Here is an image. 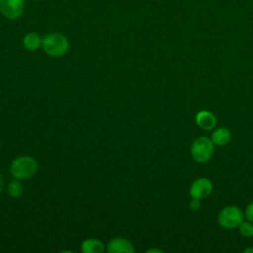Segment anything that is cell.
<instances>
[{"instance_id":"e0dca14e","label":"cell","mask_w":253,"mask_h":253,"mask_svg":"<svg viewBox=\"0 0 253 253\" xmlns=\"http://www.w3.org/2000/svg\"><path fill=\"white\" fill-rule=\"evenodd\" d=\"M248 251H253V248H249V249L245 250V252H248Z\"/></svg>"},{"instance_id":"5bb4252c","label":"cell","mask_w":253,"mask_h":253,"mask_svg":"<svg viewBox=\"0 0 253 253\" xmlns=\"http://www.w3.org/2000/svg\"><path fill=\"white\" fill-rule=\"evenodd\" d=\"M245 216L247 220L253 222V202L250 203L245 210Z\"/></svg>"},{"instance_id":"30bf717a","label":"cell","mask_w":253,"mask_h":253,"mask_svg":"<svg viewBox=\"0 0 253 253\" xmlns=\"http://www.w3.org/2000/svg\"><path fill=\"white\" fill-rule=\"evenodd\" d=\"M81 251L84 253H101L104 251V244L97 239H87L82 242Z\"/></svg>"},{"instance_id":"7a4b0ae2","label":"cell","mask_w":253,"mask_h":253,"mask_svg":"<svg viewBox=\"0 0 253 253\" xmlns=\"http://www.w3.org/2000/svg\"><path fill=\"white\" fill-rule=\"evenodd\" d=\"M213 142L207 136H201L194 140L191 146V155L195 161L205 163L209 161L213 154Z\"/></svg>"},{"instance_id":"7c38bea8","label":"cell","mask_w":253,"mask_h":253,"mask_svg":"<svg viewBox=\"0 0 253 253\" xmlns=\"http://www.w3.org/2000/svg\"><path fill=\"white\" fill-rule=\"evenodd\" d=\"M23 192V186L19 181H12L8 186V193L11 197H19Z\"/></svg>"},{"instance_id":"4fadbf2b","label":"cell","mask_w":253,"mask_h":253,"mask_svg":"<svg viewBox=\"0 0 253 253\" xmlns=\"http://www.w3.org/2000/svg\"><path fill=\"white\" fill-rule=\"evenodd\" d=\"M238 227H239V231L242 236H244V237L253 236V222H251L249 220L248 221L243 220Z\"/></svg>"},{"instance_id":"5b68a950","label":"cell","mask_w":253,"mask_h":253,"mask_svg":"<svg viewBox=\"0 0 253 253\" xmlns=\"http://www.w3.org/2000/svg\"><path fill=\"white\" fill-rule=\"evenodd\" d=\"M25 0H0V12L9 20L19 18L23 14Z\"/></svg>"},{"instance_id":"3957f363","label":"cell","mask_w":253,"mask_h":253,"mask_svg":"<svg viewBox=\"0 0 253 253\" xmlns=\"http://www.w3.org/2000/svg\"><path fill=\"white\" fill-rule=\"evenodd\" d=\"M37 169V161L30 156L18 157L11 164V173L17 179H26L32 177L36 173Z\"/></svg>"},{"instance_id":"9a60e30c","label":"cell","mask_w":253,"mask_h":253,"mask_svg":"<svg viewBox=\"0 0 253 253\" xmlns=\"http://www.w3.org/2000/svg\"><path fill=\"white\" fill-rule=\"evenodd\" d=\"M190 208L192 210H198L200 208V200L193 198V200L190 203Z\"/></svg>"},{"instance_id":"2e32d148","label":"cell","mask_w":253,"mask_h":253,"mask_svg":"<svg viewBox=\"0 0 253 253\" xmlns=\"http://www.w3.org/2000/svg\"><path fill=\"white\" fill-rule=\"evenodd\" d=\"M2 188H3V179H2V177L0 176V192L2 191Z\"/></svg>"},{"instance_id":"8fae6325","label":"cell","mask_w":253,"mask_h":253,"mask_svg":"<svg viewBox=\"0 0 253 253\" xmlns=\"http://www.w3.org/2000/svg\"><path fill=\"white\" fill-rule=\"evenodd\" d=\"M42 40L36 33H29L23 39V45L28 50H36L42 45Z\"/></svg>"},{"instance_id":"8992f818","label":"cell","mask_w":253,"mask_h":253,"mask_svg":"<svg viewBox=\"0 0 253 253\" xmlns=\"http://www.w3.org/2000/svg\"><path fill=\"white\" fill-rule=\"evenodd\" d=\"M211 191H212V183L210 179L205 177L196 179L192 183L189 190L192 198L199 199V200L208 198L211 195Z\"/></svg>"},{"instance_id":"6da1fadb","label":"cell","mask_w":253,"mask_h":253,"mask_svg":"<svg viewBox=\"0 0 253 253\" xmlns=\"http://www.w3.org/2000/svg\"><path fill=\"white\" fill-rule=\"evenodd\" d=\"M42 46L45 53L51 56H61L68 50L67 39L60 34H48L42 39Z\"/></svg>"},{"instance_id":"52a82bcc","label":"cell","mask_w":253,"mask_h":253,"mask_svg":"<svg viewBox=\"0 0 253 253\" xmlns=\"http://www.w3.org/2000/svg\"><path fill=\"white\" fill-rule=\"evenodd\" d=\"M196 124L203 129H212L216 125L215 116L209 111H200L196 115Z\"/></svg>"},{"instance_id":"ac0fdd59","label":"cell","mask_w":253,"mask_h":253,"mask_svg":"<svg viewBox=\"0 0 253 253\" xmlns=\"http://www.w3.org/2000/svg\"><path fill=\"white\" fill-rule=\"evenodd\" d=\"M35 1H39V0H35Z\"/></svg>"},{"instance_id":"9c48e42d","label":"cell","mask_w":253,"mask_h":253,"mask_svg":"<svg viewBox=\"0 0 253 253\" xmlns=\"http://www.w3.org/2000/svg\"><path fill=\"white\" fill-rule=\"evenodd\" d=\"M231 138V132L226 127H218L211 133V139L214 145L223 146L229 142Z\"/></svg>"},{"instance_id":"ba28073f","label":"cell","mask_w":253,"mask_h":253,"mask_svg":"<svg viewBox=\"0 0 253 253\" xmlns=\"http://www.w3.org/2000/svg\"><path fill=\"white\" fill-rule=\"evenodd\" d=\"M108 251L111 253H132L134 249L128 240L125 238H114L108 244Z\"/></svg>"},{"instance_id":"277c9868","label":"cell","mask_w":253,"mask_h":253,"mask_svg":"<svg viewBox=\"0 0 253 253\" xmlns=\"http://www.w3.org/2000/svg\"><path fill=\"white\" fill-rule=\"evenodd\" d=\"M244 219L242 211L235 206H227L223 208L217 216L218 223L227 229L236 228Z\"/></svg>"}]
</instances>
